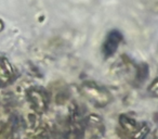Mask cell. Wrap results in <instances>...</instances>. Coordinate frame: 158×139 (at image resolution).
Listing matches in <instances>:
<instances>
[{
	"mask_svg": "<svg viewBox=\"0 0 158 139\" xmlns=\"http://www.w3.org/2000/svg\"><path fill=\"white\" fill-rule=\"evenodd\" d=\"M81 93L97 106H105L112 101V95L107 89L93 82H85L80 87Z\"/></svg>",
	"mask_w": 158,
	"mask_h": 139,
	"instance_id": "cell-1",
	"label": "cell"
},
{
	"mask_svg": "<svg viewBox=\"0 0 158 139\" xmlns=\"http://www.w3.org/2000/svg\"><path fill=\"white\" fill-rule=\"evenodd\" d=\"M28 99L37 112H44L48 106V96L42 88L34 87L28 90Z\"/></svg>",
	"mask_w": 158,
	"mask_h": 139,
	"instance_id": "cell-2",
	"label": "cell"
},
{
	"mask_svg": "<svg viewBox=\"0 0 158 139\" xmlns=\"http://www.w3.org/2000/svg\"><path fill=\"white\" fill-rule=\"evenodd\" d=\"M123 40V35L120 32L118 31H112L108 33L106 40L104 42L103 46V52L106 57H110L115 53V51L117 50L119 44Z\"/></svg>",
	"mask_w": 158,
	"mask_h": 139,
	"instance_id": "cell-3",
	"label": "cell"
},
{
	"mask_svg": "<svg viewBox=\"0 0 158 139\" xmlns=\"http://www.w3.org/2000/svg\"><path fill=\"white\" fill-rule=\"evenodd\" d=\"M13 76V68L6 59H0V80L7 83Z\"/></svg>",
	"mask_w": 158,
	"mask_h": 139,
	"instance_id": "cell-4",
	"label": "cell"
},
{
	"mask_svg": "<svg viewBox=\"0 0 158 139\" xmlns=\"http://www.w3.org/2000/svg\"><path fill=\"white\" fill-rule=\"evenodd\" d=\"M119 122H120V125L123 129L127 132H132L133 134L136 129H138V126H136V123L134 119H130L127 115H121L119 117Z\"/></svg>",
	"mask_w": 158,
	"mask_h": 139,
	"instance_id": "cell-5",
	"label": "cell"
},
{
	"mask_svg": "<svg viewBox=\"0 0 158 139\" xmlns=\"http://www.w3.org/2000/svg\"><path fill=\"white\" fill-rule=\"evenodd\" d=\"M148 76V65L145 63H142L138 66L136 70V78L140 82H144Z\"/></svg>",
	"mask_w": 158,
	"mask_h": 139,
	"instance_id": "cell-6",
	"label": "cell"
},
{
	"mask_svg": "<svg viewBox=\"0 0 158 139\" xmlns=\"http://www.w3.org/2000/svg\"><path fill=\"white\" fill-rule=\"evenodd\" d=\"M149 132V127L146 125V124H143L140 128L135 130L133 132V138L134 139H144L145 137L148 135Z\"/></svg>",
	"mask_w": 158,
	"mask_h": 139,
	"instance_id": "cell-7",
	"label": "cell"
},
{
	"mask_svg": "<svg viewBox=\"0 0 158 139\" xmlns=\"http://www.w3.org/2000/svg\"><path fill=\"white\" fill-rule=\"evenodd\" d=\"M148 91L154 97H158V77L153 80V83H152L148 88Z\"/></svg>",
	"mask_w": 158,
	"mask_h": 139,
	"instance_id": "cell-8",
	"label": "cell"
}]
</instances>
